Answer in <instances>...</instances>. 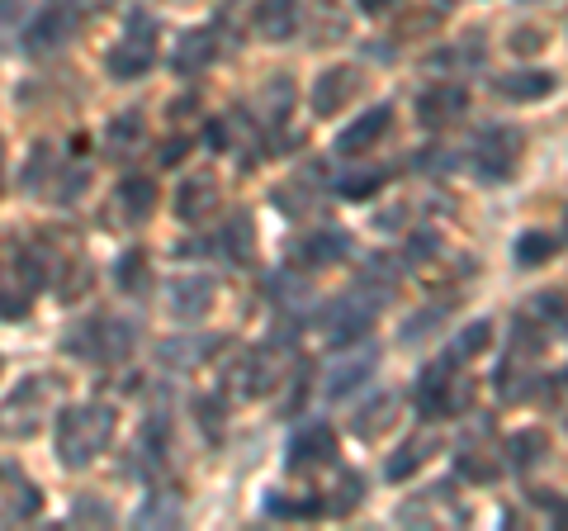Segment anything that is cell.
Listing matches in <instances>:
<instances>
[{"instance_id":"277c9868","label":"cell","mask_w":568,"mask_h":531,"mask_svg":"<svg viewBox=\"0 0 568 531\" xmlns=\"http://www.w3.org/2000/svg\"><path fill=\"white\" fill-rule=\"evenodd\" d=\"M152 62H157V29H152V19L138 15L128 24V38L119 48H109L105 57V72L114 81H138V76L152 72Z\"/></svg>"},{"instance_id":"9a60e30c","label":"cell","mask_w":568,"mask_h":531,"mask_svg":"<svg viewBox=\"0 0 568 531\" xmlns=\"http://www.w3.org/2000/svg\"><path fill=\"white\" fill-rule=\"evenodd\" d=\"M218 209V181L213 176H190L176 190V219L180 223H209V214Z\"/></svg>"},{"instance_id":"5b68a950","label":"cell","mask_w":568,"mask_h":531,"mask_svg":"<svg viewBox=\"0 0 568 531\" xmlns=\"http://www.w3.org/2000/svg\"><path fill=\"white\" fill-rule=\"evenodd\" d=\"M280 380H284V356L275 347L247 351V356L237 361V370H232V385H237V394H247V399H266V394H275Z\"/></svg>"},{"instance_id":"ffe728a7","label":"cell","mask_w":568,"mask_h":531,"mask_svg":"<svg viewBox=\"0 0 568 531\" xmlns=\"http://www.w3.org/2000/svg\"><path fill=\"white\" fill-rule=\"evenodd\" d=\"M545 456H550V437H545L540 427L512 432V441H507V460H512V470H535Z\"/></svg>"},{"instance_id":"4fadbf2b","label":"cell","mask_w":568,"mask_h":531,"mask_svg":"<svg viewBox=\"0 0 568 531\" xmlns=\"http://www.w3.org/2000/svg\"><path fill=\"white\" fill-rule=\"evenodd\" d=\"M389 124H393V110L389 105H374V110H365L360 119H355L351 129H341V138H337V152L341 157H355V152H365V147H374L384 133H389Z\"/></svg>"},{"instance_id":"e0dca14e","label":"cell","mask_w":568,"mask_h":531,"mask_svg":"<svg viewBox=\"0 0 568 531\" xmlns=\"http://www.w3.org/2000/svg\"><path fill=\"white\" fill-rule=\"evenodd\" d=\"M299 29V0H261L256 5V34L266 43H284Z\"/></svg>"},{"instance_id":"7a4b0ae2","label":"cell","mask_w":568,"mask_h":531,"mask_svg":"<svg viewBox=\"0 0 568 531\" xmlns=\"http://www.w3.org/2000/svg\"><path fill=\"white\" fill-rule=\"evenodd\" d=\"M455 351L445 356V361H431V366L422 370V385H417V408H422L426 418H455V413H464L469 408V385H464L460 375H455Z\"/></svg>"},{"instance_id":"7402d4cb","label":"cell","mask_w":568,"mask_h":531,"mask_svg":"<svg viewBox=\"0 0 568 531\" xmlns=\"http://www.w3.org/2000/svg\"><path fill=\"white\" fill-rule=\"evenodd\" d=\"M554 91V76L550 72H512V76H497V95L502 100H540V95Z\"/></svg>"},{"instance_id":"7c38bea8","label":"cell","mask_w":568,"mask_h":531,"mask_svg":"<svg viewBox=\"0 0 568 531\" xmlns=\"http://www.w3.org/2000/svg\"><path fill=\"white\" fill-rule=\"evenodd\" d=\"M213 57H218V34H213V29H185V34L176 38V48H171V67H176L180 76H195L209 67Z\"/></svg>"},{"instance_id":"603a6c76","label":"cell","mask_w":568,"mask_h":531,"mask_svg":"<svg viewBox=\"0 0 568 531\" xmlns=\"http://www.w3.org/2000/svg\"><path fill=\"white\" fill-rule=\"evenodd\" d=\"M71 29H76V19H71L67 10H48V15L29 29V48H34V53H48L53 43H67Z\"/></svg>"},{"instance_id":"4316f807","label":"cell","mask_w":568,"mask_h":531,"mask_svg":"<svg viewBox=\"0 0 568 531\" xmlns=\"http://www.w3.org/2000/svg\"><path fill=\"white\" fill-rule=\"evenodd\" d=\"M228 252H232V261H251L256 257V223L247 219V214H232V223H228Z\"/></svg>"},{"instance_id":"e575fe53","label":"cell","mask_w":568,"mask_h":531,"mask_svg":"<svg viewBox=\"0 0 568 531\" xmlns=\"http://www.w3.org/2000/svg\"><path fill=\"white\" fill-rule=\"evenodd\" d=\"M185 152H190V143H185V138H171V143L161 147V166H180Z\"/></svg>"},{"instance_id":"836d02e7","label":"cell","mask_w":568,"mask_h":531,"mask_svg":"<svg viewBox=\"0 0 568 531\" xmlns=\"http://www.w3.org/2000/svg\"><path fill=\"white\" fill-rule=\"evenodd\" d=\"M507 43H512V53H540L550 38H545V29H516Z\"/></svg>"},{"instance_id":"ba28073f","label":"cell","mask_w":568,"mask_h":531,"mask_svg":"<svg viewBox=\"0 0 568 531\" xmlns=\"http://www.w3.org/2000/svg\"><path fill=\"white\" fill-rule=\"evenodd\" d=\"M516 138L512 129H488L474 147V171H479V181H507L516 166Z\"/></svg>"},{"instance_id":"d6986e66","label":"cell","mask_w":568,"mask_h":531,"mask_svg":"<svg viewBox=\"0 0 568 531\" xmlns=\"http://www.w3.org/2000/svg\"><path fill=\"white\" fill-rule=\"evenodd\" d=\"M346 247H351V242H346L341 228H322V233H313V238L299 247V257H303V266L318 271V266H337V261L346 257Z\"/></svg>"},{"instance_id":"6da1fadb","label":"cell","mask_w":568,"mask_h":531,"mask_svg":"<svg viewBox=\"0 0 568 531\" xmlns=\"http://www.w3.org/2000/svg\"><path fill=\"white\" fill-rule=\"evenodd\" d=\"M119 432V413L109 403H76L57 413V456L67 470H86L95 465V456H105L109 441Z\"/></svg>"},{"instance_id":"83f0119b","label":"cell","mask_w":568,"mask_h":531,"mask_svg":"<svg viewBox=\"0 0 568 531\" xmlns=\"http://www.w3.org/2000/svg\"><path fill=\"white\" fill-rule=\"evenodd\" d=\"M554 247H559V242H554L550 233H521V242H516V261H521L526 271H535V266H545V261L554 257Z\"/></svg>"},{"instance_id":"f546056e","label":"cell","mask_w":568,"mask_h":531,"mask_svg":"<svg viewBox=\"0 0 568 531\" xmlns=\"http://www.w3.org/2000/svg\"><path fill=\"white\" fill-rule=\"evenodd\" d=\"M266 513H270V517H318V513H322V498L270 494V498H266Z\"/></svg>"},{"instance_id":"f1b7e54d","label":"cell","mask_w":568,"mask_h":531,"mask_svg":"<svg viewBox=\"0 0 568 531\" xmlns=\"http://www.w3.org/2000/svg\"><path fill=\"white\" fill-rule=\"evenodd\" d=\"M389 181V171H351V176H341V200H370L379 195V185Z\"/></svg>"},{"instance_id":"d6a6232c","label":"cell","mask_w":568,"mask_h":531,"mask_svg":"<svg viewBox=\"0 0 568 531\" xmlns=\"http://www.w3.org/2000/svg\"><path fill=\"white\" fill-rule=\"evenodd\" d=\"M337 489H341V494H337V503H332V513H351V503L365 498V479H360V475H341Z\"/></svg>"},{"instance_id":"8992f818","label":"cell","mask_w":568,"mask_h":531,"mask_svg":"<svg viewBox=\"0 0 568 531\" xmlns=\"http://www.w3.org/2000/svg\"><path fill=\"white\" fill-rule=\"evenodd\" d=\"M360 86H365L360 67H351V62L327 67V72L313 81V114H318V119H332V114H341L355 100V95H360Z\"/></svg>"},{"instance_id":"9c48e42d","label":"cell","mask_w":568,"mask_h":531,"mask_svg":"<svg viewBox=\"0 0 568 531\" xmlns=\"http://www.w3.org/2000/svg\"><path fill=\"white\" fill-rule=\"evenodd\" d=\"M86 328L95 332V342H86L76 356H90V361H100V366H114V361H124L128 351H133V328L119 323V318H95Z\"/></svg>"},{"instance_id":"ac0fdd59","label":"cell","mask_w":568,"mask_h":531,"mask_svg":"<svg viewBox=\"0 0 568 531\" xmlns=\"http://www.w3.org/2000/svg\"><path fill=\"white\" fill-rule=\"evenodd\" d=\"M393 422H398V399H393V394H374V399L351 418V427H355V437L360 441H379Z\"/></svg>"},{"instance_id":"52a82bcc","label":"cell","mask_w":568,"mask_h":531,"mask_svg":"<svg viewBox=\"0 0 568 531\" xmlns=\"http://www.w3.org/2000/svg\"><path fill=\"white\" fill-rule=\"evenodd\" d=\"M213 294H218L213 275H180V280H171V290H166V309L180 323H195V318H204L213 309Z\"/></svg>"},{"instance_id":"cb8c5ba5","label":"cell","mask_w":568,"mask_h":531,"mask_svg":"<svg viewBox=\"0 0 568 531\" xmlns=\"http://www.w3.org/2000/svg\"><path fill=\"white\" fill-rule=\"evenodd\" d=\"M374 370V351H365L360 361H341L337 370H327L332 380H327V399H341L346 389H355V385H365V375Z\"/></svg>"},{"instance_id":"8fae6325","label":"cell","mask_w":568,"mask_h":531,"mask_svg":"<svg viewBox=\"0 0 568 531\" xmlns=\"http://www.w3.org/2000/svg\"><path fill=\"white\" fill-rule=\"evenodd\" d=\"M43 513V494H38L29 479L19 475L15 465H5V508H0V517H5V527H19V522H34V517Z\"/></svg>"},{"instance_id":"484cf974","label":"cell","mask_w":568,"mask_h":531,"mask_svg":"<svg viewBox=\"0 0 568 531\" xmlns=\"http://www.w3.org/2000/svg\"><path fill=\"white\" fill-rule=\"evenodd\" d=\"M119 290L124 294H147L152 290V266L142 252H124L119 257Z\"/></svg>"},{"instance_id":"d590c367","label":"cell","mask_w":568,"mask_h":531,"mask_svg":"<svg viewBox=\"0 0 568 531\" xmlns=\"http://www.w3.org/2000/svg\"><path fill=\"white\" fill-rule=\"evenodd\" d=\"M355 5H360L365 15H384V10H389L393 0H355Z\"/></svg>"},{"instance_id":"3957f363","label":"cell","mask_w":568,"mask_h":531,"mask_svg":"<svg viewBox=\"0 0 568 531\" xmlns=\"http://www.w3.org/2000/svg\"><path fill=\"white\" fill-rule=\"evenodd\" d=\"M379 309H384V299H374V294H365V290L332 299V309L322 313L327 342H332V347H351L360 337H370V328L379 323Z\"/></svg>"},{"instance_id":"5bb4252c","label":"cell","mask_w":568,"mask_h":531,"mask_svg":"<svg viewBox=\"0 0 568 531\" xmlns=\"http://www.w3.org/2000/svg\"><path fill=\"white\" fill-rule=\"evenodd\" d=\"M469 105V95L460 86H436V91H422L417 95V119H422L426 129H445V124H455Z\"/></svg>"},{"instance_id":"4dcf8cb0","label":"cell","mask_w":568,"mask_h":531,"mask_svg":"<svg viewBox=\"0 0 568 531\" xmlns=\"http://www.w3.org/2000/svg\"><path fill=\"white\" fill-rule=\"evenodd\" d=\"M488 342H493V323H488V318H479V323H469V328L455 337V356H460V361H469V356L488 351Z\"/></svg>"},{"instance_id":"d4e9b609","label":"cell","mask_w":568,"mask_h":531,"mask_svg":"<svg viewBox=\"0 0 568 531\" xmlns=\"http://www.w3.org/2000/svg\"><path fill=\"white\" fill-rule=\"evenodd\" d=\"M142 138H147V124H142V114L138 110H128V114H119V119H114V124H109V152H114V157H124L128 147H138Z\"/></svg>"},{"instance_id":"1f68e13d","label":"cell","mask_w":568,"mask_h":531,"mask_svg":"<svg viewBox=\"0 0 568 531\" xmlns=\"http://www.w3.org/2000/svg\"><path fill=\"white\" fill-rule=\"evenodd\" d=\"M266 105H270V119H289V105H294V81L289 76H275L266 86Z\"/></svg>"},{"instance_id":"2e32d148","label":"cell","mask_w":568,"mask_h":531,"mask_svg":"<svg viewBox=\"0 0 568 531\" xmlns=\"http://www.w3.org/2000/svg\"><path fill=\"white\" fill-rule=\"evenodd\" d=\"M436 451H441V441L431 437V432H417V437H408V441H403V446H398V451L389 456L384 475H389L393 484H403V479L417 475V470H422V465L436 456Z\"/></svg>"},{"instance_id":"30bf717a","label":"cell","mask_w":568,"mask_h":531,"mask_svg":"<svg viewBox=\"0 0 568 531\" xmlns=\"http://www.w3.org/2000/svg\"><path fill=\"white\" fill-rule=\"evenodd\" d=\"M332 460H337V432H332V427H322V422L303 427L299 437H294V446H289V470H294V475H299V470L332 465Z\"/></svg>"},{"instance_id":"44dd1931","label":"cell","mask_w":568,"mask_h":531,"mask_svg":"<svg viewBox=\"0 0 568 531\" xmlns=\"http://www.w3.org/2000/svg\"><path fill=\"white\" fill-rule=\"evenodd\" d=\"M119 209H124L133 223H147L152 209H157V185L147 181V176H128V181L119 185Z\"/></svg>"}]
</instances>
